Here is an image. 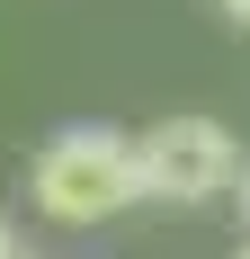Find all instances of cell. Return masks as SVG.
Returning a JSON list of instances; mask_svg holds the SVG:
<instances>
[{
	"mask_svg": "<svg viewBox=\"0 0 250 259\" xmlns=\"http://www.w3.org/2000/svg\"><path fill=\"white\" fill-rule=\"evenodd\" d=\"M27 206L63 224V233H90V224H116L125 206H143V152L125 125H54L27 161Z\"/></svg>",
	"mask_w": 250,
	"mask_h": 259,
	"instance_id": "6da1fadb",
	"label": "cell"
},
{
	"mask_svg": "<svg viewBox=\"0 0 250 259\" xmlns=\"http://www.w3.org/2000/svg\"><path fill=\"white\" fill-rule=\"evenodd\" d=\"M232 197H241V224H250V152H241V179H232Z\"/></svg>",
	"mask_w": 250,
	"mask_h": 259,
	"instance_id": "277c9868",
	"label": "cell"
},
{
	"mask_svg": "<svg viewBox=\"0 0 250 259\" xmlns=\"http://www.w3.org/2000/svg\"><path fill=\"white\" fill-rule=\"evenodd\" d=\"M224 18H232V27H250V0H224Z\"/></svg>",
	"mask_w": 250,
	"mask_h": 259,
	"instance_id": "5b68a950",
	"label": "cell"
},
{
	"mask_svg": "<svg viewBox=\"0 0 250 259\" xmlns=\"http://www.w3.org/2000/svg\"><path fill=\"white\" fill-rule=\"evenodd\" d=\"M143 152V197L152 206H215L241 179V134L224 116H161L134 134Z\"/></svg>",
	"mask_w": 250,
	"mask_h": 259,
	"instance_id": "7a4b0ae2",
	"label": "cell"
},
{
	"mask_svg": "<svg viewBox=\"0 0 250 259\" xmlns=\"http://www.w3.org/2000/svg\"><path fill=\"white\" fill-rule=\"evenodd\" d=\"M241 259H250V241H241Z\"/></svg>",
	"mask_w": 250,
	"mask_h": 259,
	"instance_id": "8992f818",
	"label": "cell"
},
{
	"mask_svg": "<svg viewBox=\"0 0 250 259\" xmlns=\"http://www.w3.org/2000/svg\"><path fill=\"white\" fill-rule=\"evenodd\" d=\"M0 259H27V250H18V224H9V214H0Z\"/></svg>",
	"mask_w": 250,
	"mask_h": 259,
	"instance_id": "3957f363",
	"label": "cell"
}]
</instances>
